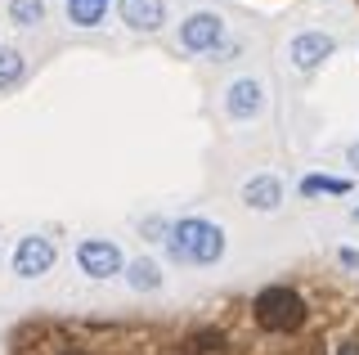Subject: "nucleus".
<instances>
[{"mask_svg":"<svg viewBox=\"0 0 359 355\" xmlns=\"http://www.w3.org/2000/svg\"><path fill=\"white\" fill-rule=\"evenodd\" d=\"M166 252L184 265H216L224 257V229L211 225V220H175L171 234H166Z\"/></svg>","mask_w":359,"mask_h":355,"instance_id":"nucleus-1","label":"nucleus"},{"mask_svg":"<svg viewBox=\"0 0 359 355\" xmlns=\"http://www.w3.org/2000/svg\"><path fill=\"white\" fill-rule=\"evenodd\" d=\"M301 319H306V302L292 288L274 283L256 297V324L265 333H292V328H301Z\"/></svg>","mask_w":359,"mask_h":355,"instance_id":"nucleus-2","label":"nucleus"},{"mask_svg":"<svg viewBox=\"0 0 359 355\" xmlns=\"http://www.w3.org/2000/svg\"><path fill=\"white\" fill-rule=\"evenodd\" d=\"M224 113L233 121H252L265 113V86L256 81V76H238V81L229 86V95H224Z\"/></svg>","mask_w":359,"mask_h":355,"instance_id":"nucleus-3","label":"nucleus"},{"mask_svg":"<svg viewBox=\"0 0 359 355\" xmlns=\"http://www.w3.org/2000/svg\"><path fill=\"white\" fill-rule=\"evenodd\" d=\"M76 265H81L90 279H108V274L121 270V252H117V243H108V239H86L81 248H76Z\"/></svg>","mask_w":359,"mask_h":355,"instance_id":"nucleus-4","label":"nucleus"},{"mask_svg":"<svg viewBox=\"0 0 359 355\" xmlns=\"http://www.w3.org/2000/svg\"><path fill=\"white\" fill-rule=\"evenodd\" d=\"M220 36H224V23H220V14H194V18H184L180 23V46L184 50H216L220 46Z\"/></svg>","mask_w":359,"mask_h":355,"instance_id":"nucleus-5","label":"nucleus"},{"mask_svg":"<svg viewBox=\"0 0 359 355\" xmlns=\"http://www.w3.org/2000/svg\"><path fill=\"white\" fill-rule=\"evenodd\" d=\"M50 265H54V243L50 239L32 234V239L18 243V252H14V274L18 279H36V274H45Z\"/></svg>","mask_w":359,"mask_h":355,"instance_id":"nucleus-6","label":"nucleus"},{"mask_svg":"<svg viewBox=\"0 0 359 355\" xmlns=\"http://www.w3.org/2000/svg\"><path fill=\"white\" fill-rule=\"evenodd\" d=\"M332 50H337V41H332V36H323V32H301V36L287 46V59H292V68L314 72Z\"/></svg>","mask_w":359,"mask_h":355,"instance_id":"nucleus-7","label":"nucleus"},{"mask_svg":"<svg viewBox=\"0 0 359 355\" xmlns=\"http://www.w3.org/2000/svg\"><path fill=\"white\" fill-rule=\"evenodd\" d=\"M121 23L135 27V32H157L166 23V5L162 0H121Z\"/></svg>","mask_w":359,"mask_h":355,"instance_id":"nucleus-8","label":"nucleus"},{"mask_svg":"<svg viewBox=\"0 0 359 355\" xmlns=\"http://www.w3.org/2000/svg\"><path fill=\"white\" fill-rule=\"evenodd\" d=\"M243 203L256 207V212H274V207L283 203V185H278L274 175H256V180L243 185Z\"/></svg>","mask_w":359,"mask_h":355,"instance_id":"nucleus-9","label":"nucleus"},{"mask_svg":"<svg viewBox=\"0 0 359 355\" xmlns=\"http://www.w3.org/2000/svg\"><path fill=\"white\" fill-rule=\"evenodd\" d=\"M104 14H108V0H67V23H76V27L104 23Z\"/></svg>","mask_w":359,"mask_h":355,"instance_id":"nucleus-10","label":"nucleus"},{"mask_svg":"<svg viewBox=\"0 0 359 355\" xmlns=\"http://www.w3.org/2000/svg\"><path fill=\"white\" fill-rule=\"evenodd\" d=\"M126 279H130V288H140V293H153V288L162 283V274H157V265H153V261H144V257H140V261H130V265H126Z\"/></svg>","mask_w":359,"mask_h":355,"instance_id":"nucleus-11","label":"nucleus"},{"mask_svg":"<svg viewBox=\"0 0 359 355\" xmlns=\"http://www.w3.org/2000/svg\"><path fill=\"white\" fill-rule=\"evenodd\" d=\"M301 194L319 198V194H351V180H337V175H306L301 180Z\"/></svg>","mask_w":359,"mask_h":355,"instance_id":"nucleus-12","label":"nucleus"},{"mask_svg":"<svg viewBox=\"0 0 359 355\" xmlns=\"http://www.w3.org/2000/svg\"><path fill=\"white\" fill-rule=\"evenodd\" d=\"M9 18L18 27H36L45 18V0H9Z\"/></svg>","mask_w":359,"mask_h":355,"instance_id":"nucleus-13","label":"nucleus"},{"mask_svg":"<svg viewBox=\"0 0 359 355\" xmlns=\"http://www.w3.org/2000/svg\"><path fill=\"white\" fill-rule=\"evenodd\" d=\"M22 68H27V63H22L18 50H0V86H14L22 76Z\"/></svg>","mask_w":359,"mask_h":355,"instance_id":"nucleus-14","label":"nucleus"},{"mask_svg":"<svg viewBox=\"0 0 359 355\" xmlns=\"http://www.w3.org/2000/svg\"><path fill=\"white\" fill-rule=\"evenodd\" d=\"M220 347H224L220 333H194V337H189V355H216Z\"/></svg>","mask_w":359,"mask_h":355,"instance_id":"nucleus-15","label":"nucleus"},{"mask_svg":"<svg viewBox=\"0 0 359 355\" xmlns=\"http://www.w3.org/2000/svg\"><path fill=\"white\" fill-rule=\"evenodd\" d=\"M337 261H341L346 270H359V248H341V252H337Z\"/></svg>","mask_w":359,"mask_h":355,"instance_id":"nucleus-16","label":"nucleus"},{"mask_svg":"<svg viewBox=\"0 0 359 355\" xmlns=\"http://www.w3.org/2000/svg\"><path fill=\"white\" fill-rule=\"evenodd\" d=\"M346 162H351V166H359V140L351 144V149H346Z\"/></svg>","mask_w":359,"mask_h":355,"instance_id":"nucleus-17","label":"nucleus"},{"mask_svg":"<svg viewBox=\"0 0 359 355\" xmlns=\"http://www.w3.org/2000/svg\"><path fill=\"white\" fill-rule=\"evenodd\" d=\"M63 355H90V351H81V347H67V351H63Z\"/></svg>","mask_w":359,"mask_h":355,"instance_id":"nucleus-18","label":"nucleus"},{"mask_svg":"<svg viewBox=\"0 0 359 355\" xmlns=\"http://www.w3.org/2000/svg\"><path fill=\"white\" fill-rule=\"evenodd\" d=\"M341 355H359V347H355V342H351V347H346V351H341Z\"/></svg>","mask_w":359,"mask_h":355,"instance_id":"nucleus-19","label":"nucleus"},{"mask_svg":"<svg viewBox=\"0 0 359 355\" xmlns=\"http://www.w3.org/2000/svg\"><path fill=\"white\" fill-rule=\"evenodd\" d=\"M351 216H355V220H359V207H355V212H351Z\"/></svg>","mask_w":359,"mask_h":355,"instance_id":"nucleus-20","label":"nucleus"}]
</instances>
